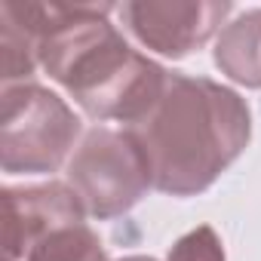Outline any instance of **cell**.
Returning <instances> with one entry per match:
<instances>
[{
  "instance_id": "6da1fadb",
  "label": "cell",
  "mask_w": 261,
  "mask_h": 261,
  "mask_svg": "<svg viewBox=\"0 0 261 261\" xmlns=\"http://www.w3.org/2000/svg\"><path fill=\"white\" fill-rule=\"evenodd\" d=\"M114 10V4H0V16L34 37L40 68L89 117L129 129L154 111L169 71L123 40L108 22Z\"/></svg>"
},
{
  "instance_id": "7a4b0ae2",
  "label": "cell",
  "mask_w": 261,
  "mask_h": 261,
  "mask_svg": "<svg viewBox=\"0 0 261 261\" xmlns=\"http://www.w3.org/2000/svg\"><path fill=\"white\" fill-rule=\"evenodd\" d=\"M142 145L154 191L169 197H194L215 185V178L246 151L252 117L246 101L209 80L188 74H166V86L154 111L129 126Z\"/></svg>"
},
{
  "instance_id": "3957f363",
  "label": "cell",
  "mask_w": 261,
  "mask_h": 261,
  "mask_svg": "<svg viewBox=\"0 0 261 261\" xmlns=\"http://www.w3.org/2000/svg\"><path fill=\"white\" fill-rule=\"evenodd\" d=\"M68 185L80 197L86 215H126L151 188V163L129 129L95 126L83 136L68 160Z\"/></svg>"
},
{
  "instance_id": "277c9868",
  "label": "cell",
  "mask_w": 261,
  "mask_h": 261,
  "mask_svg": "<svg viewBox=\"0 0 261 261\" xmlns=\"http://www.w3.org/2000/svg\"><path fill=\"white\" fill-rule=\"evenodd\" d=\"M77 136L80 120L65 105V98L37 83L4 86V123H0L4 172H56L74 151Z\"/></svg>"
},
{
  "instance_id": "5b68a950",
  "label": "cell",
  "mask_w": 261,
  "mask_h": 261,
  "mask_svg": "<svg viewBox=\"0 0 261 261\" xmlns=\"http://www.w3.org/2000/svg\"><path fill=\"white\" fill-rule=\"evenodd\" d=\"M123 28L133 34L148 53H160L166 59H185L215 34H221L224 19L230 16V4L218 0H136L117 7Z\"/></svg>"
},
{
  "instance_id": "8992f818",
  "label": "cell",
  "mask_w": 261,
  "mask_h": 261,
  "mask_svg": "<svg viewBox=\"0 0 261 261\" xmlns=\"http://www.w3.org/2000/svg\"><path fill=\"white\" fill-rule=\"evenodd\" d=\"M74 221H86V209L68 181L4 188V261H25L40 237Z\"/></svg>"
},
{
  "instance_id": "52a82bcc",
  "label": "cell",
  "mask_w": 261,
  "mask_h": 261,
  "mask_svg": "<svg viewBox=\"0 0 261 261\" xmlns=\"http://www.w3.org/2000/svg\"><path fill=\"white\" fill-rule=\"evenodd\" d=\"M215 65L240 86L261 89V10L227 22L215 40Z\"/></svg>"
},
{
  "instance_id": "ba28073f",
  "label": "cell",
  "mask_w": 261,
  "mask_h": 261,
  "mask_svg": "<svg viewBox=\"0 0 261 261\" xmlns=\"http://www.w3.org/2000/svg\"><path fill=\"white\" fill-rule=\"evenodd\" d=\"M25 261H108V255L98 233L86 221H74L40 237L28 249Z\"/></svg>"
},
{
  "instance_id": "9c48e42d",
  "label": "cell",
  "mask_w": 261,
  "mask_h": 261,
  "mask_svg": "<svg viewBox=\"0 0 261 261\" xmlns=\"http://www.w3.org/2000/svg\"><path fill=\"white\" fill-rule=\"evenodd\" d=\"M0 56H4V86H16L25 83L34 68L40 65L37 62V43L28 31H22L16 22H10L7 16H0Z\"/></svg>"
},
{
  "instance_id": "30bf717a",
  "label": "cell",
  "mask_w": 261,
  "mask_h": 261,
  "mask_svg": "<svg viewBox=\"0 0 261 261\" xmlns=\"http://www.w3.org/2000/svg\"><path fill=\"white\" fill-rule=\"evenodd\" d=\"M166 261H224V246L209 224H200L181 240H175Z\"/></svg>"
},
{
  "instance_id": "8fae6325",
  "label": "cell",
  "mask_w": 261,
  "mask_h": 261,
  "mask_svg": "<svg viewBox=\"0 0 261 261\" xmlns=\"http://www.w3.org/2000/svg\"><path fill=\"white\" fill-rule=\"evenodd\" d=\"M120 261H157V258H151V255H126Z\"/></svg>"
}]
</instances>
